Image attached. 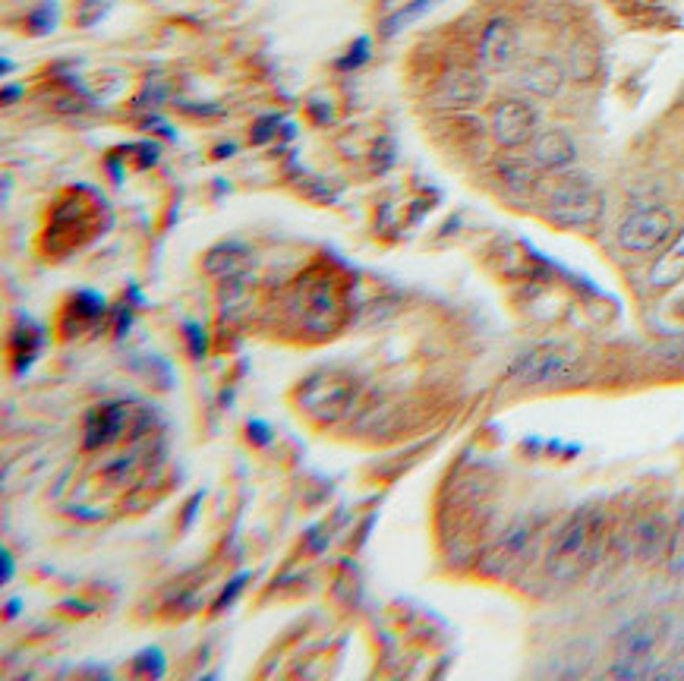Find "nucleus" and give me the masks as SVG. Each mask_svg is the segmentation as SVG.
<instances>
[{
  "mask_svg": "<svg viewBox=\"0 0 684 681\" xmlns=\"http://www.w3.org/2000/svg\"><path fill=\"white\" fill-rule=\"evenodd\" d=\"M530 155H533V164L543 167V171H565L577 162V142L571 139V133L552 127V130H543L536 133V139L530 142Z\"/></svg>",
  "mask_w": 684,
  "mask_h": 681,
  "instance_id": "f8f14e48",
  "label": "nucleus"
},
{
  "mask_svg": "<svg viewBox=\"0 0 684 681\" xmlns=\"http://www.w3.org/2000/svg\"><path fill=\"white\" fill-rule=\"evenodd\" d=\"M540 133V110L527 98H502L493 108V137L502 149H523Z\"/></svg>",
  "mask_w": 684,
  "mask_h": 681,
  "instance_id": "0eeeda50",
  "label": "nucleus"
},
{
  "mask_svg": "<svg viewBox=\"0 0 684 681\" xmlns=\"http://www.w3.org/2000/svg\"><path fill=\"white\" fill-rule=\"evenodd\" d=\"M363 60H369V38H356L351 55L341 60V70H356Z\"/></svg>",
  "mask_w": 684,
  "mask_h": 681,
  "instance_id": "393cba45",
  "label": "nucleus"
},
{
  "mask_svg": "<svg viewBox=\"0 0 684 681\" xmlns=\"http://www.w3.org/2000/svg\"><path fill=\"white\" fill-rule=\"evenodd\" d=\"M502 180L511 187V190H530L536 184V171H533V162H505L498 167Z\"/></svg>",
  "mask_w": 684,
  "mask_h": 681,
  "instance_id": "a211bd4d",
  "label": "nucleus"
},
{
  "mask_svg": "<svg viewBox=\"0 0 684 681\" xmlns=\"http://www.w3.org/2000/svg\"><path fill=\"white\" fill-rule=\"evenodd\" d=\"M490 92V82L480 70H470V67H458V70H448L433 89V105L445 110H470L476 108Z\"/></svg>",
  "mask_w": 684,
  "mask_h": 681,
  "instance_id": "6e6552de",
  "label": "nucleus"
},
{
  "mask_svg": "<svg viewBox=\"0 0 684 681\" xmlns=\"http://www.w3.org/2000/svg\"><path fill=\"white\" fill-rule=\"evenodd\" d=\"M602 190L583 171H568L546 192V219L558 227H590L602 219Z\"/></svg>",
  "mask_w": 684,
  "mask_h": 681,
  "instance_id": "f03ea898",
  "label": "nucleus"
},
{
  "mask_svg": "<svg viewBox=\"0 0 684 681\" xmlns=\"http://www.w3.org/2000/svg\"><path fill=\"white\" fill-rule=\"evenodd\" d=\"M679 366H684V348H679Z\"/></svg>",
  "mask_w": 684,
  "mask_h": 681,
  "instance_id": "c756f323",
  "label": "nucleus"
},
{
  "mask_svg": "<svg viewBox=\"0 0 684 681\" xmlns=\"http://www.w3.org/2000/svg\"><path fill=\"white\" fill-rule=\"evenodd\" d=\"M130 426V408L110 401L105 408H98L89 416V430H85V448H105L114 438L123 436V430Z\"/></svg>",
  "mask_w": 684,
  "mask_h": 681,
  "instance_id": "2eb2a0df",
  "label": "nucleus"
},
{
  "mask_svg": "<svg viewBox=\"0 0 684 681\" xmlns=\"http://www.w3.org/2000/svg\"><path fill=\"white\" fill-rule=\"evenodd\" d=\"M385 3H388V7H391V3H398V0H385Z\"/></svg>",
  "mask_w": 684,
  "mask_h": 681,
  "instance_id": "7c9ffc66",
  "label": "nucleus"
},
{
  "mask_svg": "<svg viewBox=\"0 0 684 681\" xmlns=\"http://www.w3.org/2000/svg\"><path fill=\"white\" fill-rule=\"evenodd\" d=\"M3 98H7V105H10L13 98H20V89H13V85H7V89H3Z\"/></svg>",
  "mask_w": 684,
  "mask_h": 681,
  "instance_id": "cd10ccee",
  "label": "nucleus"
},
{
  "mask_svg": "<svg viewBox=\"0 0 684 681\" xmlns=\"http://www.w3.org/2000/svg\"><path fill=\"white\" fill-rule=\"evenodd\" d=\"M108 13V0H83V10H80V26H89V23H98L102 16Z\"/></svg>",
  "mask_w": 684,
  "mask_h": 681,
  "instance_id": "b1692460",
  "label": "nucleus"
},
{
  "mask_svg": "<svg viewBox=\"0 0 684 681\" xmlns=\"http://www.w3.org/2000/svg\"><path fill=\"white\" fill-rule=\"evenodd\" d=\"M244 584H247V580H244V577H237V580H234V584H231V587H227V590H224V597H221L219 609H224V606H227V602L234 600V597H237V594H240V587H244Z\"/></svg>",
  "mask_w": 684,
  "mask_h": 681,
  "instance_id": "bb28decb",
  "label": "nucleus"
},
{
  "mask_svg": "<svg viewBox=\"0 0 684 681\" xmlns=\"http://www.w3.org/2000/svg\"><path fill=\"white\" fill-rule=\"evenodd\" d=\"M602 527L605 518L597 505L577 508L555 533V543L549 549V574L555 580H575L583 572H590L602 552V537H605Z\"/></svg>",
  "mask_w": 684,
  "mask_h": 681,
  "instance_id": "f257e3e1",
  "label": "nucleus"
},
{
  "mask_svg": "<svg viewBox=\"0 0 684 681\" xmlns=\"http://www.w3.org/2000/svg\"><path fill=\"white\" fill-rule=\"evenodd\" d=\"M187 334H190V344H196V356L205 354V334L199 326H187Z\"/></svg>",
  "mask_w": 684,
  "mask_h": 681,
  "instance_id": "a878e982",
  "label": "nucleus"
},
{
  "mask_svg": "<svg viewBox=\"0 0 684 681\" xmlns=\"http://www.w3.org/2000/svg\"><path fill=\"white\" fill-rule=\"evenodd\" d=\"M577 373H580V354L562 341H546L523 351L508 369V376L520 385H558V381H571Z\"/></svg>",
  "mask_w": 684,
  "mask_h": 681,
  "instance_id": "20e7f679",
  "label": "nucleus"
},
{
  "mask_svg": "<svg viewBox=\"0 0 684 681\" xmlns=\"http://www.w3.org/2000/svg\"><path fill=\"white\" fill-rule=\"evenodd\" d=\"M252 249L247 244H237V240H227V244L212 246L205 253V262L202 269L219 278V281H227V278H240V274H249L252 269Z\"/></svg>",
  "mask_w": 684,
  "mask_h": 681,
  "instance_id": "4468645a",
  "label": "nucleus"
},
{
  "mask_svg": "<svg viewBox=\"0 0 684 681\" xmlns=\"http://www.w3.org/2000/svg\"><path fill=\"white\" fill-rule=\"evenodd\" d=\"M665 637L662 615H637L622 627L615 641V666L609 669V679H650L657 676L653 656Z\"/></svg>",
  "mask_w": 684,
  "mask_h": 681,
  "instance_id": "7ed1b4c3",
  "label": "nucleus"
},
{
  "mask_svg": "<svg viewBox=\"0 0 684 681\" xmlns=\"http://www.w3.org/2000/svg\"><path fill=\"white\" fill-rule=\"evenodd\" d=\"M300 404L316 420L322 423H334L344 410L354 404L356 385L351 376H341V373H319L312 379H306L300 385Z\"/></svg>",
  "mask_w": 684,
  "mask_h": 681,
  "instance_id": "423d86ee",
  "label": "nucleus"
},
{
  "mask_svg": "<svg viewBox=\"0 0 684 681\" xmlns=\"http://www.w3.org/2000/svg\"><path fill=\"white\" fill-rule=\"evenodd\" d=\"M300 313L306 328L312 331H331L341 322V297L331 278H319L316 284L303 287Z\"/></svg>",
  "mask_w": 684,
  "mask_h": 681,
  "instance_id": "9d476101",
  "label": "nucleus"
},
{
  "mask_svg": "<svg viewBox=\"0 0 684 681\" xmlns=\"http://www.w3.org/2000/svg\"><path fill=\"white\" fill-rule=\"evenodd\" d=\"M679 221L665 209V206H650V209H637L618 227V244L628 253H653L662 249L675 237Z\"/></svg>",
  "mask_w": 684,
  "mask_h": 681,
  "instance_id": "39448f33",
  "label": "nucleus"
},
{
  "mask_svg": "<svg viewBox=\"0 0 684 681\" xmlns=\"http://www.w3.org/2000/svg\"><path fill=\"white\" fill-rule=\"evenodd\" d=\"M28 26L35 35H48L51 28L57 26V3H42V7H35L32 10V16H28Z\"/></svg>",
  "mask_w": 684,
  "mask_h": 681,
  "instance_id": "4be33fe9",
  "label": "nucleus"
},
{
  "mask_svg": "<svg viewBox=\"0 0 684 681\" xmlns=\"http://www.w3.org/2000/svg\"><path fill=\"white\" fill-rule=\"evenodd\" d=\"M669 572L684 574V502L679 508V524L672 530V549H669Z\"/></svg>",
  "mask_w": 684,
  "mask_h": 681,
  "instance_id": "412c9836",
  "label": "nucleus"
},
{
  "mask_svg": "<svg viewBox=\"0 0 684 681\" xmlns=\"http://www.w3.org/2000/svg\"><path fill=\"white\" fill-rule=\"evenodd\" d=\"M520 55V35L518 26L505 16H495L486 23L480 45H476V57L483 63V70H508Z\"/></svg>",
  "mask_w": 684,
  "mask_h": 681,
  "instance_id": "1a4fd4ad",
  "label": "nucleus"
},
{
  "mask_svg": "<svg viewBox=\"0 0 684 681\" xmlns=\"http://www.w3.org/2000/svg\"><path fill=\"white\" fill-rule=\"evenodd\" d=\"M518 85L533 98H555L565 85V70L552 57H533L520 67Z\"/></svg>",
  "mask_w": 684,
  "mask_h": 681,
  "instance_id": "ddd939ff",
  "label": "nucleus"
},
{
  "mask_svg": "<svg viewBox=\"0 0 684 681\" xmlns=\"http://www.w3.org/2000/svg\"><path fill=\"white\" fill-rule=\"evenodd\" d=\"M684 278V227L665 244V249L657 256L653 269H650V284L657 291H669Z\"/></svg>",
  "mask_w": 684,
  "mask_h": 681,
  "instance_id": "f3484780",
  "label": "nucleus"
},
{
  "mask_svg": "<svg viewBox=\"0 0 684 681\" xmlns=\"http://www.w3.org/2000/svg\"><path fill=\"white\" fill-rule=\"evenodd\" d=\"M38 348H42V334H38V328L28 326V322L23 328H16V354L23 356L20 369H26L28 360L38 354Z\"/></svg>",
  "mask_w": 684,
  "mask_h": 681,
  "instance_id": "aec40b11",
  "label": "nucleus"
},
{
  "mask_svg": "<svg viewBox=\"0 0 684 681\" xmlns=\"http://www.w3.org/2000/svg\"><path fill=\"white\" fill-rule=\"evenodd\" d=\"M3 577H10V555L3 552Z\"/></svg>",
  "mask_w": 684,
  "mask_h": 681,
  "instance_id": "c85d7f7f",
  "label": "nucleus"
},
{
  "mask_svg": "<svg viewBox=\"0 0 684 681\" xmlns=\"http://www.w3.org/2000/svg\"><path fill=\"white\" fill-rule=\"evenodd\" d=\"M672 666L669 669H657V676H684V625L675 631V644H672Z\"/></svg>",
  "mask_w": 684,
  "mask_h": 681,
  "instance_id": "5701e85b",
  "label": "nucleus"
},
{
  "mask_svg": "<svg viewBox=\"0 0 684 681\" xmlns=\"http://www.w3.org/2000/svg\"><path fill=\"white\" fill-rule=\"evenodd\" d=\"M672 524L662 518V515H644L630 527V552L640 559V562H659V559H669V549H672Z\"/></svg>",
  "mask_w": 684,
  "mask_h": 681,
  "instance_id": "9b49d317",
  "label": "nucleus"
},
{
  "mask_svg": "<svg viewBox=\"0 0 684 681\" xmlns=\"http://www.w3.org/2000/svg\"><path fill=\"white\" fill-rule=\"evenodd\" d=\"M533 537H536V520L533 518L515 520V524L502 533V540L495 543L493 555H490V568H493V572H508V565H515L520 555L527 552V545L533 543Z\"/></svg>",
  "mask_w": 684,
  "mask_h": 681,
  "instance_id": "dca6fc26",
  "label": "nucleus"
},
{
  "mask_svg": "<svg viewBox=\"0 0 684 681\" xmlns=\"http://www.w3.org/2000/svg\"><path fill=\"white\" fill-rule=\"evenodd\" d=\"M436 3H438V0H413V3H408L404 10L391 13V20L385 23V35H391V32H398V28H404V26H408V23H413L416 16L429 13V10H433Z\"/></svg>",
  "mask_w": 684,
  "mask_h": 681,
  "instance_id": "6ab92c4d",
  "label": "nucleus"
}]
</instances>
